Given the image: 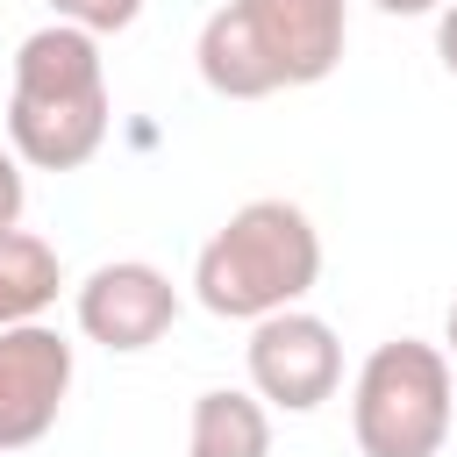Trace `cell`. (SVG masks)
<instances>
[{
	"instance_id": "cell-1",
	"label": "cell",
	"mask_w": 457,
	"mask_h": 457,
	"mask_svg": "<svg viewBox=\"0 0 457 457\" xmlns=\"http://www.w3.org/2000/svg\"><path fill=\"white\" fill-rule=\"evenodd\" d=\"M343 0H228L200 21V79L221 100H264L278 86H321L343 64Z\"/></svg>"
},
{
	"instance_id": "cell-2",
	"label": "cell",
	"mask_w": 457,
	"mask_h": 457,
	"mask_svg": "<svg viewBox=\"0 0 457 457\" xmlns=\"http://www.w3.org/2000/svg\"><path fill=\"white\" fill-rule=\"evenodd\" d=\"M107 143V64L100 36L50 21L21 36L14 50V93H7V150L29 171H79Z\"/></svg>"
},
{
	"instance_id": "cell-3",
	"label": "cell",
	"mask_w": 457,
	"mask_h": 457,
	"mask_svg": "<svg viewBox=\"0 0 457 457\" xmlns=\"http://www.w3.org/2000/svg\"><path fill=\"white\" fill-rule=\"evenodd\" d=\"M321 278V236L293 200H243L193 264V300L221 321H264L314 293Z\"/></svg>"
},
{
	"instance_id": "cell-4",
	"label": "cell",
	"mask_w": 457,
	"mask_h": 457,
	"mask_svg": "<svg viewBox=\"0 0 457 457\" xmlns=\"http://www.w3.org/2000/svg\"><path fill=\"white\" fill-rule=\"evenodd\" d=\"M457 414V378L450 350L393 336L364 357L357 393H350V428L364 457H436Z\"/></svg>"
},
{
	"instance_id": "cell-5",
	"label": "cell",
	"mask_w": 457,
	"mask_h": 457,
	"mask_svg": "<svg viewBox=\"0 0 457 457\" xmlns=\"http://www.w3.org/2000/svg\"><path fill=\"white\" fill-rule=\"evenodd\" d=\"M250 386H257V400H271L286 414H314L343 386V343H336V328L321 314H307V307L264 314L250 328Z\"/></svg>"
},
{
	"instance_id": "cell-6",
	"label": "cell",
	"mask_w": 457,
	"mask_h": 457,
	"mask_svg": "<svg viewBox=\"0 0 457 457\" xmlns=\"http://www.w3.org/2000/svg\"><path fill=\"white\" fill-rule=\"evenodd\" d=\"M64 393H71V343L43 321L0 328V450L43 443Z\"/></svg>"
},
{
	"instance_id": "cell-7",
	"label": "cell",
	"mask_w": 457,
	"mask_h": 457,
	"mask_svg": "<svg viewBox=\"0 0 457 457\" xmlns=\"http://www.w3.org/2000/svg\"><path fill=\"white\" fill-rule=\"evenodd\" d=\"M171 321H179V286H171L157 264H143V257H114V264H100V271L79 286V328H86L100 350L136 357V350H150Z\"/></svg>"
},
{
	"instance_id": "cell-8",
	"label": "cell",
	"mask_w": 457,
	"mask_h": 457,
	"mask_svg": "<svg viewBox=\"0 0 457 457\" xmlns=\"http://www.w3.org/2000/svg\"><path fill=\"white\" fill-rule=\"evenodd\" d=\"M186 457H271V414L257 393H236V386H214L193 400V421H186Z\"/></svg>"
},
{
	"instance_id": "cell-9",
	"label": "cell",
	"mask_w": 457,
	"mask_h": 457,
	"mask_svg": "<svg viewBox=\"0 0 457 457\" xmlns=\"http://www.w3.org/2000/svg\"><path fill=\"white\" fill-rule=\"evenodd\" d=\"M57 286H64L57 250H50L43 236H29V228H7V236H0V328L36 321V314L57 300Z\"/></svg>"
},
{
	"instance_id": "cell-10",
	"label": "cell",
	"mask_w": 457,
	"mask_h": 457,
	"mask_svg": "<svg viewBox=\"0 0 457 457\" xmlns=\"http://www.w3.org/2000/svg\"><path fill=\"white\" fill-rule=\"evenodd\" d=\"M50 7H57V21H71L86 36H121L143 14V0H50Z\"/></svg>"
},
{
	"instance_id": "cell-11",
	"label": "cell",
	"mask_w": 457,
	"mask_h": 457,
	"mask_svg": "<svg viewBox=\"0 0 457 457\" xmlns=\"http://www.w3.org/2000/svg\"><path fill=\"white\" fill-rule=\"evenodd\" d=\"M21 200H29V186H21V157L0 143V236L21 228Z\"/></svg>"
},
{
	"instance_id": "cell-12",
	"label": "cell",
	"mask_w": 457,
	"mask_h": 457,
	"mask_svg": "<svg viewBox=\"0 0 457 457\" xmlns=\"http://www.w3.org/2000/svg\"><path fill=\"white\" fill-rule=\"evenodd\" d=\"M436 57H443V71L457 79V0L436 14Z\"/></svg>"
},
{
	"instance_id": "cell-13",
	"label": "cell",
	"mask_w": 457,
	"mask_h": 457,
	"mask_svg": "<svg viewBox=\"0 0 457 457\" xmlns=\"http://www.w3.org/2000/svg\"><path fill=\"white\" fill-rule=\"evenodd\" d=\"M371 7H386V14H443L450 0H371Z\"/></svg>"
},
{
	"instance_id": "cell-14",
	"label": "cell",
	"mask_w": 457,
	"mask_h": 457,
	"mask_svg": "<svg viewBox=\"0 0 457 457\" xmlns=\"http://www.w3.org/2000/svg\"><path fill=\"white\" fill-rule=\"evenodd\" d=\"M450 364H457V307H450Z\"/></svg>"
}]
</instances>
